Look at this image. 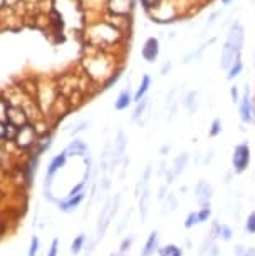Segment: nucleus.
<instances>
[{"mask_svg":"<svg viewBox=\"0 0 255 256\" xmlns=\"http://www.w3.org/2000/svg\"><path fill=\"white\" fill-rule=\"evenodd\" d=\"M240 116L244 122H250L252 121V104H250V97H249V89L245 91L244 97H242L240 102Z\"/></svg>","mask_w":255,"mask_h":256,"instance_id":"obj_13","label":"nucleus"},{"mask_svg":"<svg viewBox=\"0 0 255 256\" xmlns=\"http://www.w3.org/2000/svg\"><path fill=\"white\" fill-rule=\"evenodd\" d=\"M50 146H52V136L41 134L39 139H37V143H36V156L44 154L45 151H49Z\"/></svg>","mask_w":255,"mask_h":256,"instance_id":"obj_14","label":"nucleus"},{"mask_svg":"<svg viewBox=\"0 0 255 256\" xmlns=\"http://www.w3.org/2000/svg\"><path fill=\"white\" fill-rule=\"evenodd\" d=\"M220 126H222V121H220V119H215L213 124H212V129H210V136H218L220 131H222Z\"/></svg>","mask_w":255,"mask_h":256,"instance_id":"obj_25","label":"nucleus"},{"mask_svg":"<svg viewBox=\"0 0 255 256\" xmlns=\"http://www.w3.org/2000/svg\"><path fill=\"white\" fill-rule=\"evenodd\" d=\"M0 141H5V122L0 121Z\"/></svg>","mask_w":255,"mask_h":256,"instance_id":"obj_35","label":"nucleus"},{"mask_svg":"<svg viewBox=\"0 0 255 256\" xmlns=\"http://www.w3.org/2000/svg\"><path fill=\"white\" fill-rule=\"evenodd\" d=\"M141 3L144 5V8H153L160 3V0H141Z\"/></svg>","mask_w":255,"mask_h":256,"instance_id":"obj_33","label":"nucleus"},{"mask_svg":"<svg viewBox=\"0 0 255 256\" xmlns=\"http://www.w3.org/2000/svg\"><path fill=\"white\" fill-rule=\"evenodd\" d=\"M66 154H67V157H69V156H83V157H86V156H89V147L86 146V143H84V141L76 139V141H72L69 146L66 147Z\"/></svg>","mask_w":255,"mask_h":256,"instance_id":"obj_9","label":"nucleus"},{"mask_svg":"<svg viewBox=\"0 0 255 256\" xmlns=\"http://www.w3.org/2000/svg\"><path fill=\"white\" fill-rule=\"evenodd\" d=\"M170 69H171V64H170V62H167V64H165L163 67H161V74H163V75H167Z\"/></svg>","mask_w":255,"mask_h":256,"instance_id":"obj_37","label":"nucleus"},{"mask_svg":"<svg viewBox=\"0 0 255 256\" xmlns=\"http://www.w3.org/2000/svg\"><path fill=\"white\" fill-rule=\"evenodd\" d=\"M230 94H232V99H233V102H239V91H237V87H232Z\"/></svg>","mask_w":255,"mask_h":256,"instance_id":"obj_36","label":"nucleus"},{"mask_svg":"<svg viewBox=\"0 0 255 256\" xmlns=\"http://www.w3.org/2000/svg\"><path fill=\"white\" fill-rule=\"evenodd\" d=\"M220 14H222V10H216V12H213V14H212V17H210V20H208V22H207V27H210V25H213L215 19H216V17H218Z\"/></svg>","mask_w":255,"mask_h":256,"instance_id":"obj_34","label":"nucleus"},{"mask_svg":"<svg viewBox=\"0 0 255 256\" xmlns=\"http://www.w3.org/2000/svg\"><path fill=\"white\" fill-rule=\"evenodd\" d=\"M148 106H150V99H148V97H143V99L138 102V106H136V109L133 112V121H138V119L143 116Z\"/></svg>","mask_w":255,"mask_h":256,"instance_id":"obj_19","label":"nucleus"},{"mask_svg":"<svg viewBox=\"0 0 255 256\" xmlns=\"http://www.w3.org/2000/svg\"><path fill=\"white\" fill-rule=\"evenodd\" d=\"M247 256H255V250H250L247 253Z\"/></svg>","mask_w":255,"mask_h":256,"instance_id":"obj_40","label":"nucleus"},{"mask_svg":"<svg viewBox=\"0 0 255 256\" xmlns=\"http://www.w3.org/2000/svg\"><path fill=\"white\" fill-rule=\"evenodd\" d=\"M128 218H129V215H126V218H125V221L128 219ZM123 226H125V223H123V224L120 226V231H121V229H123Z\"/></svg>","mask_w":255,"mask_h":256,"instance_id":"obj_41","label":"nucleus"},{"mask_svg":"<svg viewBox=\"0 0 255 256\" xmlns=\"http://www.w3.org/2000/svg\"><path fill=\"white\" fill-rule=\"evenodd\" d=\"M118 204H120V196H116L113 201H109L103 208V210H101L99 219H97V234H99V238L104 234L106 228H108V224H109V221H111L113 216L118 213Z\"/></svg>","mask_w":255,"mask_h":256,"instance_id":"obj_3","label":"nucleus"},{"mask_svg":"<svg viewBox=\"0 0 255 256\" xmlns=\"http://www.w3.org/2000/svg\"><path fill=\"white\" fill-rule=\"evenodd\" d=\"M223 5H228V3H232V0H222Z\"/></svg>","mask_w":255,"mask_h":256,"instance_id":"obj_39","label":"nucleus"},{"mask_svg":"<svg viewBox=\"0 0 255 256\" xmlns=\"http://www.w3.org/2000/svg\"><path fill=\"white\" fill-rule=\"evenodd\" d=\"M19 2H20V0H5V5H7V7H14V5H17Z\"/></svg>","mask_w":255,"mask_h":256,"instance_id":"obj_38","label":"nucleus"},{"mask_svg":"<svg viewBox=\"0 0 255 256\" xmlns=\"http://www.w3.org/2000/svg\"><path fill=\"white\" fill-rule=\"evenodd\" d=\"M109 8L116 15H126L133 8V0H109Z\"/></svg>","mask_w":255,"mask_h":256,"instance_id":"obj_11","label":"nucleus"},{"mask_svg":"<svg viewBox=\"0 0 255 256\" xmlns=\"http://www.w3.org/2000/svg\"><path fill=\"white\" fill-rule=\"evenodd\" d=\"M84 198H86V193L81 191L79 194L71 196V198H66V199H62V201H59L57 206H59V210L64 211V213H72V211L78 210L79 204L84 201Z\"/></svg>","mask_w":255,"mask_h":256,"instance_id":"obj_7","label":"nucleus"},{"mask_svg":"<svg viewBox=\"0 0 255 256\" xmlns=\"http://www.w3.org/2000/svg\"><path fill=\"white\" fill-rule=\"evenodd\" d=\"M150 84H151V77L150 75H144L143 82H141V85H139L138 92H136V96H134V102H139L143 99L144 94H146V91H148V87H150Z\"/></svg>","mask_w":255,"mask_h":256,"instance_id":"obj_18","label":"nucleus"},{"mask_svg":"<svg viewBox=\"0 0 255 256\" xmlns=\"http://www.w3.org/2000/svg\"><path fill=\"white\" fill-rule=\"evenodd\" d=\"M5 121L10 122V124H14L15 127H22L24 124H27L29 122V117L20 106L8 104L7 109H5Z\"/></svg>","mask_w":255,"mask_h":256,"instance_id":"obj_5","label":"nucleus"},{"mask_svg":"<svg viewBox=\"0 0 255 256\" xmlns=\"http://www.w3.org/2000/svg\"><path fill=\"white\" fill-rule=\"evenodd\" d=\"M210 198H212V186L205 181H200L197 186V201L202 206H207Z\"/></svg>","mask_w":255,"mask_h":256,"instance_id":"obj_12","label":"nucleus"},{"mask_svg":"<svg viewBox=\"0 0 255 256\" xmlns=\"http://www.w3.org/2000/svg\"><path fill=\"white\" fill-rule=\"evenodd\" d=\"M141 54H143V59L146 62H150V64L155 62L156 59H158V54H160V42H158V39H155V37L148 39L146 44H144V47H143Z\"/></svg>","mask_w":255,"mask_h":256,"instance_id":"obj_8","label":"nucleus"},{"mask_svg":"<svg viewBox=\"0 0 255 256\" xmlns=\"http://www.w3.org/2000/svg\"><path fill=\"white\" fill-rule=\"evenodd\" d=\"M131 243H133V238H126V240L121 243V250H120L121 253H126V251H129Z\"/></svg>","mask_w":255,"mask_h":256,"instance_id":"obj_32","label":"nucleus"},{"mask_svg":"<svg viewBox=\"0 0 255 256\" xmlns=\"http://www.w3.org/2000/svg\"><path fill=\"white\" fill-rule=\"evenodd\" d=\"M245 39V31L244 27L237 22L230 27V32H228L227 42H225L222 57H220V66L222 69L228 71L237 61H240V52H242V45H244Z\"/></svg>","mask_w":255,"mask_h":256,"instance_id":"obj_1","label":"nucleus"},{"mask_svg":"<svg viewBox=\"0 0 255 256\" xmlns=\"http://www.w3.org/2000/svg\"><path fill=\"white\" fill-rule=\"evenodd\" d=\"M39 238L37 236H32V240H31V248H29V255L27 256H37L39 255Z\"/></svg>","mask_w":255,"mask_h":256,"instance_id":"obj_23","label":"nucleus"},{"mask_svg":"<svg viewBox=\"0 0 255 256\" xmlns=\"http://www.w3.org/2000/svg\"><path fill=\"white\" fill-rule=\"evenodd\" d=\"M39 132H37L36 126L32 124H24L22 127L17 129V134H15V146L19 149H31V147H36V143L39 139Z\"/></svg>","mask_w":255,"mask_h":256,"instance_id":"obj_2","label":"nucleus"},{"mask_svg":"<svg viewBox=\"0 0 255 256\" xmlns=\"http://www.w3.org/2000/svg\"><path fill=\"white\" fill-rule=\"evenodd\" d=\"M66 161H67V154L66 151H62L61 154H57L50 161L49 168H47V174H45V184H44V191H50V186H52V179L54 176L57 174L59 169H62L66 166Z\"/></svg>","mask_w":255,"mask_h":256,"instance_id":"obj_4","label":"nucleus"},{"mask_svg":"<svg viewBox=\"0 0 255 256\" xmlns=\"http://www.w3.org/2000/svg\"><path fill=\"white\" fill-rule=\"evenodd\" d=\"M57 251H59V240H57V238H54V240H52V245H50V250H49V253H47V256H57Z\"/></svg>","mask_w":255,"mask_h":256,"instance_id":"obj_28","label":"nucleus"},{"mask_svg":"<svg viewBox=\"0 0 255 256\" xmlns=\"http://www.w3.org/2000/svg\"><path fill=\"white\" fill-rule=\"evenodd\" d=\"M208 218H210V208L205 206L202 211L198 213V221H200V223H203V221H207Z\"/></svg>","mask_w":255,"mask_h":256,"instance_id":"obj_26","label":"nucleus"},{"mask_svg":"<svg viewBox=\"0 0 255 256\" xmlns=\"http://www.w3.org/2000/svg\"><path fill=\"white\" fill-rule=\"evenodd\" d=\"M195 223H200V221H198V213H191V215L188 216V219H186L185 226H186V228H191V226H193Z\"/></svg>","mask_w":255,"mask_h":256,"instance_id":"obj_27","label":"nucleus"},{"mask_svg":"<svg viewBox=\"0 0 255 256\" xmlns=\"http://www.w3.org/2000/svg\"><path fill=\"white\" fill-rule=\"evenodd\" d=\"M186 163H188V154L186 152H183L181 156H178L176 159H175V163H173V168L170 169V173L167 174V178H168V183H171L173 179H175L178 174L180 173H183V169L186 168Z\"/></svg>","mask_w":255,"mask_h":256,"instance_id":"obj_10","label":"nucleus"},{"mask_svg":"<svg viewBox=\"0 0 255 256\" xmlns=\"http://www.w3.org/2000/svg\"><path fill=\"white\" fill-rule=\"evenodd\" d=\"M148 201H150V191L144 187L143 194H141V199H139V210H141V216L144 218L146 216V211H148Z\"/></svg>","mask_w":255,"mask_h":256,"instance_id":"obj_21","label":"nucleus"},{"mask_svg":"<svg viewBox=\"0 0 255 256\" xmlns=\"http://www.w3.org/2000/svg\"><path fill=\"white\" fill-rule=\"evenodd\" d=\"M89 127V121H84V122H81V124L76 127V129H72L71 131V134L74 136V134H79V132H83V131H86Z\"/></svg>","mask_w":255,"mask_h":256,"instance_id":"obj_30","label":"nucleus"},{"mask_svg":"<svg viewBox=\"0 0 255 256\" xmlns=\"http://www.w3.org/2000/svg\"><path fill=\"white\" fill-rule=\"evenodd\" d=\"M161 256H181V250L175 245H168L160 251Z\"/></svg>","mask_w":255,"mask_h":256,"instance_id":"obj_22","label":"nucleus"},{"mask_svg":"<svg viewBox=\"0 0 255 256\" xmlns=\"http://www.w3.org/2000/svg\"><path fill=\"white\" fill-rule=\"evenodd\" d=\"M84 243H86V234H79V236H76L74 241H72V245H71V253L79 255L81 250L84 248Z\"/></svg>","mask_w":255,"mask_h":256,"instance_id":"obj_20","label":"nucleus"},{"mask_svg":"<svg viewBox=\"0 0 255 256\" xmlns=\"http://www.w3.org/2000/svg\"><path fill=\"white\" fill-rule=\"evenodd\" d=\"M220 236H222L223 240H230V236H232V229L228 228V226H220Z\"/></svg>","mask_w":255,"mask_h":256,"instance_id":"obj_29","label":"nucleus"},{"mask_svg":"<svg viewBox=\"0 0 255 256\" xmlns=\"http://www.w3.org/2000/svg\"><path fill=\"white\" fill-rule=\"evenodd\" d=\"M232 161H233V168H235L237 173H242V171L247 169L249 161H250V149L247 144H240V146L235 147Z\"/></svg>","mask_w":255,"mask_h":256,"instance_id":"obj_6","label":"nucleus"},{"mask_svg":"<svg viewBox=\"0 0 255 256\" xmlns=\"http://www.w3.org/2000/svg\"><path fill=\"white\" fill-rule=\"evenodd\" d=\"M111 256H114V255H111Z\"/></svg>","mask_w":255,"mask_h":256,"instance_id":"obj_42","label":"nucleus"},{"mask_svg":"<svg viewBox=\"0 0 255 256\" xmlns=\"http://www.w3.org/2000/svg\"><path fill=\"white\" fill-rule=\"evenodd\" d=\"M197 99H198V92L197 91H191L188 96L185 97V108L188 109V112L190 114H195V110H197V108H198V102H197Z\"/></svg>","mask_w":255,"mask_h":256,"instance_id":"obj_17","label":"nucleus"},{"mask_svg":"<svg viewBox=\"0 0 255 256\" xmlns=\"http://www.w3.org/2000/svg\"><path fill=\"white\" fill-rule=\"evenodd\" d=\"M156 248H158V233L153 231L150 234V238H148L144 248L141 250V256H153V255H155Z\"/></svg>","mask_w":255,"mask_h":256,"instance_id":"obj_15","label":"nucleus"},{"mask_svg":"<svg viewBox=\"0 0 255 256\" xmlns=\"http://www.w3.org/2000/svg\"><path fill=\"white\" fill-rule=\"evenodd\" d=\"M240 71H242V62L237 61V62L230 67V69H228V79H233L235 75H239Z\"/></svg>","mask_w":255,"mask_h":256,"instance_id":"obj_24","label":"nucleus"},{"mask_svg":"<svg viewBox=\"0 0 255 256\" xmlns=\"http://www.w3.org/2000/svg\"><path fill=\"white\" fill-rule=\"evenodd\" d=\"M247 231L249 233H255V213L249 216V221H247Z\"/></svg>","mask_w":255,"mask_h":256,"instance_id":"obj_31","label":"nucleus"},{"mask_svg":"<svg viewBox=\"0 0 255 256\" xmlns=\"http://www.w3.org/2000/svg\"><path fill=\"white\" fill-rule=\"evenodd\" d=\"M129 104H131V92L129 89H125V91L118 96L116 102H114V108H116V110H125Z\"/></svg>","mask_w":255,"mask_h":256,"instance_id":"obj_16","label":"nucleus"}]
</instances>
